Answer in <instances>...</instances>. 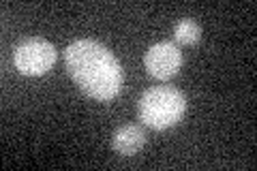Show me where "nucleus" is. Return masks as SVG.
<instances>
[{
    "instance_id": "2",
    "label": "nucleus",
    "mask_w": 257,
    "mask_h": 171,
    "mask_svg": "<svg viewBox=\"0 0 257 171\" xmlns=\"http://www.w3.org/2000/svg\"><path fill=\"white\" fill-rule=\"evenodd\" d=\"M187 111V99L174 86H155L140 99V118L146 126L163 131L180 122Z\"/></svg>"
},
{
    "instance_id": "5",
    "label": "nucleus",
    "mask_w": 257,
    "mask_h": 171,
    "mask_svg": "<svg viewBox=\"0 0 257 171\" xmlns=\"http://www.w3.org/2000/svg\"><path fill=\"white\" fill-rule=\"evenodd\" d=\"M146 145V131L140 124H124L111 137V148L120 156H133Z\"/></svg>"
},
{
    "instance_id": "3",
    "label": "nucleus",
    "mask_w": 257,
    "mask_h": 171,
    "mask_svg": "<svg viewBox=\"0 0 257 171\" xmlns=\"http://www.w3.org/2000/svg\"><path fill=\"white\" fill-rule=\"evenodd\" d=\"M56 58H58L56 47L41 37H30L22 41L13 54L15 69L24 75H43L56 64Z\"/></svg>"
},
{
    "instance_id": "4",
    "label": "nucleus",
    "mask_w": 257,
    "mask_h": 171,
    "mask_svg": "<svg viewBox=\"0 0 257 171\" xmlns=\"http://www.w3.org/2000/svg\"><path fill=\"white\" fill-rule=\"evenodd\" d=\"M144 64L146 71L157 79H170L182 67V54L170 41H161V43L152 45L144 56Z\"/></svg>"
},
{
    "instance_id": "1",
    "label": "nucleus",
    "mask_w": 257,
    "mask_h": 171,
    "mask_svg": "<svg viewBox=\"0 0 257 171\" xmlns=\"http://www.w3.org/2000/svg\"><path fill=\"white\" fill-rule=\"evenodd\" d=\"M64 67L90 99L111 101L122 88V69L116 56L92 39L73 41L64 50Z\"/></svg>"
},
{
    "instance_id": "6",
    "label": "nucleus",
    "mask_w": 257,
    "mask_h": 171,
    "mask_svg": "<svg viewBox=\"0 0 257 171\" xmlns=\"http://www.w3.org/2000/svg\"><path fill=\"white\" fill-rule=\"evenodd\" d=\"M174 37L180 45H195L202 39V28L193 20H180L174 28Z\"/></svg>"
}]
</instances>
